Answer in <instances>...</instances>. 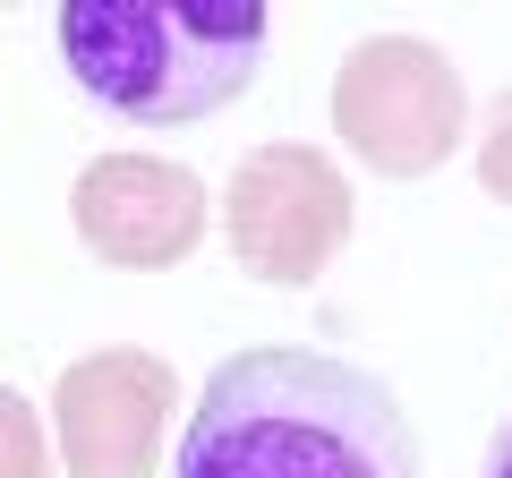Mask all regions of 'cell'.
<instances>
[{"mask_svg":"<svg viewBox=\"0 0 512 478\" xmlns=\"http://www.w3.org/2000/svg\"><path fill=\"white\" fill-rule=\"evenodd\" d=\"M461 69L427 35H359L333 69V137L376 180H427L461 154Z\"/></svg>","mask_w":512,"mask_h":478,"instance_id":"3957f363","label":"cell"},{"mask_svg":"<svg viewBox=\"0 0 512 478\" xmlns=\"http://www.w3.org/2000/svg\"><path fill=\"white\" fill-rule=\"evenodd\" d=\"M222 239H231L239 274L274 282V291H308L325 282V265L350 248V222H359V197H350L342 163L325 146H299V137H274L256 146L248 163L222 180Z\"/></svg>","mask_w":512,"mask_h":478,"instance_id":"277c9868","label":"cell"},{"mask_svg":"<svg viewBox=\"0 0 512 478\" xmlns=\"http://www.w3.org/2000/svg\"><path fill=\"white\" fill-rule=\"evenodd\" d=\"M180 419V376L137 342L69 359L52 385V436L69 478H154Z\"/></svg>","mask_w":512,"mask_h":478,"instance_id":"5b68a950","label":"cell"},{"mask_svg":"<svg viewBox=\"0 0 512 478\" xmlns=\"http://www.w3.org/2000/svg\"><path fill=\"white\" fill-rule=\"evenodd\" d=\"M478 188H487L495 205H512V86L487 103V120H478Z\"/></svg>","mask_w":512,"mask_h":478,"instance_id":"ba28073f","label":"cell"},{"mask_svg":"<svg viewBox=\"0 0 512 478\" xmlns=\"http://www.w3.org/2000/svg\"><path fill=\"white\" fill-rule=\"evenodd\" d=\"M69 222L94 265L171 274V265H188L205 248L214 197H205V180L188 163H163V154H94L69 188Z\"/></svg>","mask_w":512,"mask_h":478,"instance_id":"8992f818","label":"cell"},{"mask_svg":"<svg viewBox=\"0 0 512 478\" xmlns=\"http://www.w3.org/2000/svg\"><path fill=\"white\" fill-rule=\"evenodd\" d=\"M52 444H43V419L18 385H0V478H43Z\"/></svg>","mask_w":512,"mask_h":478,"instance_id":"52a82bcc","label":"cell"},{"mask_svg":"<svg viewBox=\"0 0 512 478\" xmlns=\"http://www.w3.org/2000/svg\"><path fill=\"white\" fill-rule=\"evenodd\" d=\"M180 478H427V453L384 376L308 342H256L205 376Z\"/></svg>","mask_w":512,"mask_h":478,"instance_id":"6da1fadb","label":"cell"},{"mask_svg":"<svg viewBox=\"0 0 512 478\" xmlns=\"http://www.w3.org/2000/svg\"><path fill=\"white\" fill-rule=\"evenodd\" d=\"M274 18L265 0H69L60 60L77 94L137 129L214 120L265 69Z\"/></svg>","mask_w":512,"mask_h":478,"instance_id":"7a4b0ae2","label":"cell"},{"mask_svg":"<svg viewBox=\"0 0 512 478\" xmlns=\"http://www.w3.org/2000/svg\"><path fill=\"white\" fill-rule=\"evenodd\" d=\"M487 478H512V419L495 427V444H487Z\"/></svg>","mask_w":512,"mask_h":478,"instance_id":"9c48e42d","label":"cell"}]
</instances>
